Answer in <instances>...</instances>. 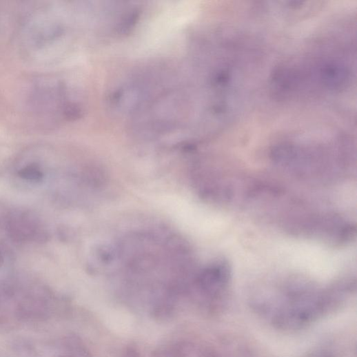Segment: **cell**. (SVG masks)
Wrapping results in <instances>:
<instances>
[{
    "label": "cell",
    "instance_id": "2",
    "mask_svg": "<svg viewBox=\"0 0 357 357\" xmlns=\"http://www.w3.org/2000/svg\"><path fill=\"white\" fill-rule=\"evenodd\" d=\"M19 176L23 180L30 183H39L43 180L44 173L37 164L28 165L18 172Z\"/></svg>",
    "mask_w": 357,
    "mask_h": 357
},
{
    "label": "cell",
    "instance_id": "1",
    "mask_svg": "<svg viewBox=\"0 0 357 357\" xmlns=\"http://www.w3.org/2000/svg\"><path fill=\"white\" fill-rule=\"evenodd\" d=\"M6 229L12 239L20 243H43L48 234L39 218L24 210H10Z\"/></svg>",
    "mask_w": 357,
    "mask_h": 357
},
{
    "label": "cell",
    "instance_id": "3",
    "mask_svg": "<svg viewBox=\"0 0 357 357\" xmlns=\"http://www.w3.org/2000/svg\"><path fill=\"white\" fill-rule=\"evenodd\" d=\"M10 210L0 203V228L6 226Z\"/></svg>",
    "mask_w": 357,
    "mask_h": 357
},
{
    "label": "cell",
    "instance_id": "4",
    "mask_svg": "<svg viewBox=\"0 0 357 357\" xmlns=\"http://www.w3.org/2000/svg\"><path fill=\"white\" fill-rule=\"evenodd\" d=\"M5 263V256L4 252L1 247H0V267H2Z\"/></svg>",
    "mask_w": 357,
    "mask_h": 357
}]
</instances>
